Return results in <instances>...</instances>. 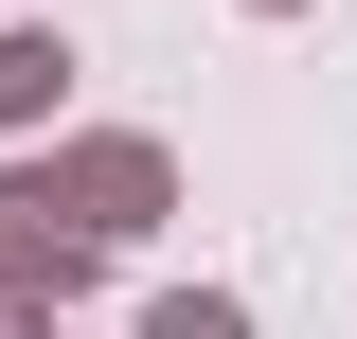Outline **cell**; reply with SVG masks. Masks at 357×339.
I'll return each mask as SVG.
<instances>
[{
	"instance_id": "cell-2",
	"label": "cell",
	"mask_w": 357,
	"mask_h": 339,
	"mask_svg": "<svg viewBox=\"0 0 357 339\" xmlns=\"http://www.w3.org/2000/svg\"><path fill=\"white\" fill-rule=\"evenodd\" d=\"M143 339H250V322H232V303H161Z\"/></svg>"
},
{
	"instance_id": "cell-1",
	"label": "cell",
	"mask_w": 357,
	"mask_h": 339,
	"mask_svg": "<svg viewBox=\"0 0 357 339\" xmlns=\"http://www.w3.org/2000/svg\"><path fill=\"white\" fill-rule=\"evenodd\" d=\"M54 72H72V54H36V36H0V126H18V107H36Z\"/></svg>"
}]
</instances>
